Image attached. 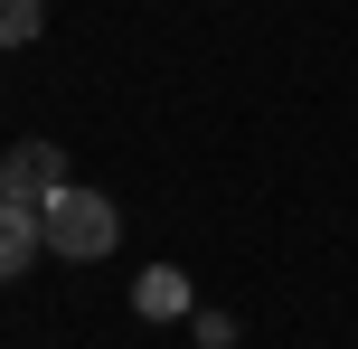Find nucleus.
Listing matches in <instances>:
<instances>
[{"instance_id": "f257e3e1", "label": "nucleus", "mask_w": 358, "mask_h": 349, "mask_svg": "<svg viewBox=\"0 0 358 349\" xmlns=\"http://www.w3.org/2000/svg\"><path fill=\"white\" fill-rule=\"evenodd\" d=\"M113 236H123V218H113V199L104 189H57L48 199V255H66V264H94V255H113Z\"/></svg>"}, {"instance_id": "f03ea898", "label": "nucleus", "mask_w": 358, "mask_h": 349, "mask_svg": "<svg viewBox=\"0 0 358 349\" xmlns=\"http://www.w3.org/2000/svg\"><path fill=\"white\" fill-rule=\"evenodd\" d=\"M57 189H66V161H57V142H19L10 161H0V199H38V208H48Z\"/></svg>"}, {"instance_id": "7ed1b4c3", "label": "nucleus", "mask_w": 358, "mask_h": 349, "mask_svg": "<svg viewBox=\"0 0 358 349\" xmlns=\"http://www.w3.org/2000/svg\"><path fill=\"white\" fill-rule=\"evenodd\" d=\"M48 255V208L38 199H0V274H29Z\"/></svg>"}, {"instance_id": "20e7f679", "label": "nucleus", "mask_w": 358, "mask_h": 349, "mask_svg": "<svg viewBox=\"0 0 358 349\" xmlns=\"http://www.w3.org/2000/svg\"><path fill=\"white\" fill-rule=\"evenodd\" d=\"M132 302H142V321H179L189 312V274H179V264H151V274L132 283Z\"/></svg>"}, {"instance_id": "39448f33", "label": "nucleus", "mask_w": 358, "mask_h": 349, "mask_svg": "<svg viewBox=\"0 0 358 349\" xmlns=\"http://www.w3.org/2000/svg\"><path fill=\"white\" fill-rule=\"evenodd\" d=\"M38 19H48V0H0V38H10V48H29Z\"/></svg>"}]
</instances>
